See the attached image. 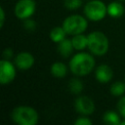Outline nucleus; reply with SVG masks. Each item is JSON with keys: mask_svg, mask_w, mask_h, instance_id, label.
I'll use <instances>...</instances> for the list:
<instances>
[{"mask_svg": "<svg viewBox=\"0 0 125 125\" xmlns=\"http://www.w3.org/2000/svg\"><path fill=\"white\" fill-rule=\"evenodd\" d=\"M51 74L57 78H62L67 73L66 65L62 62H56L51 65Z\"/></svg>", "mask_w": 125, "mask_h": 125, "instance_id": "ddd939ff", "label": "nucleus"}, {"mask_svg": "<svg viewBox=\"0 0 125 125\" xmlns=\"http://www.w3.org/2000/svg\"><path fill=\"white\" fill-rule=\"evenodd\" d=\"M121 1H123V0H121Z\"/></svg>", "mask_w": 125, "mask_h": 125, "instance_id": "a878e982", "label": "nucleus"}, {"mask_svg": "<svg viewBox=\"0 0 125 125\" xmlns=\"http://www.w3.org/2000/svg\"><path fill=\"white\" fill-rule=\"evenodd\" d=\"M14 63L21 70H27L34 64V57L28 52H21L16 58Z\"/></svg>", "mask_w": 125, "mask_h": 125, "instance_id": "1a4fd4ad", "label": "nucleus"}, {"mask_svg": "<svg viewBox=\"0 0 125 125\" xmlns=\"http://www.w3.org/2000/svg\"><path fill=\"white\" fill-rule=\"evenodd\" d=\"M71 41L75 50H84L86 47H88V36L84 35L83 33L73 35Z\"/></svg>", "mask_w": 125, "mask_h": 125, "instance_id": "4468645a", "label": "nucleus"}, {"mask_svg": "<svg viewBox=\"0 0 125 125\" xmlns=\"http://www.w3.org/2000/svg\"><path fill=\"white\" fill-rule=\"evenodd\" d=\"M34 0H19L15 6V15L20 20L29 19L35 12Z\"/></svg>", "mask_w": 125, "mask_h": 125, "instance_id": "423d86ee", "label": "nucleus"}, {"mask_svg": "<svg viewBox=\"0 0 125 125\" xmlns=\"http://www.w3.org/2000/svg\"><path fill=\"white\" fill-rule=\"evenodd\" d=\"M81 5V0H64V7L67 10H77Z\"/></svg>", "mask_w": 125, "mask_h": 125, "instance_id": "6ab92c4d", "label": "nucleus"}, {"mask_svg": "<svg viewBox=\"0 0 125 125\" xmlns=\"http://www.w3.org/2000/svg\"><path fill=\"white\" fill-rule=\"evenodd\" d=\"M67 33L65 32L64 28L62 26H56L51 29L50 31V38L55 43H60L65 38V35Z\"/></svg>", "mask_w": 125, "mask_h": 125, "instance_id": "2eb2a0df", "label": "nucleus"}, {"mask_svg": "<svg viewBox=\"0 0 125 125\" xmlns=\"http://www.w3.org/2000/svg\"><path fill=\"white\" fill-rule=\"evenodd\" d=\"M68 89L72 94L78 95L83 90V83L78 78H72L68 82Z\"/></svg>", "mask_w": 125, "mask_h": 125, "instance_id": "f3484780", "label": "nucleus"}, {"mask_svg": "<svg viewBox=\"0 0 125 125\" xmlns=\"http://www.w3.org/2000/svg\"><path fill=\"white\" fill-rule=\"evenodd\" d=\"M116 107H117V111H118V113L120 114V116L123 117V118H125V96L122 97V98L117 102Z\"/></svg>", "mask_w": 125, "mask_h": 125, "instance_id": "aec40b11", "label": "nucleus"}, {"mask_svg": "<svg viewBox=\"0 0 125 125\" xmlns=\"http://www.w3.org/2000/svg\"><path fill=\"white\" fill-rule=\"evenodd\" d=\"M12 56H13V50L10 49V48H6V49L4 50V52H3V57H4V59L9 60Z\"/></svg>", "mask_w": 125, "mask_h": 125, "instance_id": "b1692460", "label": "nucleus"}, {"mask_svg": "<svg viewBox=\"0 0 125 125\" xmlns=\"http://www.w3.org/2000/svg\"><path fill=\"white\" fill-rule=\"evenodd\" d=\"M5 19H6V17H5V11H4L3 7H1L0 8V27L1 28L3 27V25L5 23Z\"/></svg>", "mask_w": 125, "mask_h": 125, "instance_id": "5701e85b", "label": "nucleus"}, {"mask_svg": "<svg viewBox=\"0 0 125 125\" xmlns=\"http://www.w3.org/2000/svg\"><path fill=\"white\" fill-rule=\"evenodd\" d=\"M62 27L64 28L67 34L73 36L76 34L83 33L88 27V21L83 16L71 15L63 21Z\"/></svg>", "mask_w": 125, "mask_h": 125, "instance_id": "39448f33", "label": "nucleus"}, {"mask_svg": "<svg viewBox=\"0 0 125 125\" xmlns=\"http://www.w3.org/2000/svg\"><path fill=\"white\" fill-rule=\"evenodd\" d=\"M84 15L93 21H99L107 15V6L100 0H90L84 6Z\"/></svg>", "mask_w": 125, "mask_h": 125, "instance_id": "20e7f679", "label": "nucleus"}, {"mask_svg": "<svg viewBox=\"0 0 125 125\" xmlns=\"http://www.w3.org/2000/svg\"><path fill=\"white\" fill-rule=\"evenodd\" d=\"M74 125H92V120L86 116H80L74 121Z\"/></svg>", "mask_w": 125, "mask_h": 125, "instance_id": "412c9836", "label": "nucleus"}, {"mask_svg": "<svg viewBox=\"0 0 125 125\" xmlns=\"http://www.w3.org/2000/svg\"><path fill=\"white\" fill-rule=\"evenodd\" d=\"M103 120L104 123L110 124V125H119L121 123L120 114L115 111H112V110L105 111L103 116Z\"/></svg>", "mask_w": 125, "mask_h": 125, "instance_id": "dca6fc26", "label": "nucleus"}, {"mask_svg": "<svg viewBox=\"0 0 125 125\" xmlns=\"http://www.w3.org/2000/svg\"><path fill=\"white\" fill-rule=\"evenodd\" d=\"M58 51L60 53V55L63 58H67L71 55L74 47L72 45V41L71 39H66L64 38L62 41H61L60 43H58Z\"/></svg>", "mask_w": 125, "mask_h": 125, "instance_id": "f8f14e48", "label": "nucleus"}, {"mask_svg": "<svg viewBox=\"0 0 125 125\" xmlns=\"http://www.w3.org/2000/svg\"><path fill=\"white\" fill-rule=\"evenodd\" d=\"M120 125H125V118H124V120H122V121H121Z\"/></svg>", "mask_w": 125, "mask_h": 125, "instance_id": "393cba45", "label": "nucleus"}, {"mask_svg": "<svg viewBox=\"0 0 125 125\" xmlns=\"http://www.w3.org/2000/svg\"><path fill=\"white\" fill-rule=\"evenodd\" d=\"M16 64L12 63L9 60L4 59L0 62V83L9 84L16 77Z\"/></svg>", "mask_w": 125, "mask_h": 125, "instance_id": "0eeeda50", "label": "nucleus"}, {"mask_svg": "<svg viewBox=\"0 0 125 125\" xmlns=\"http://www.w3.org/2000/svg\"><path fill=\"white\" fill-rule=\"evenodd\" d=\"M74 106L77 112L82 115H89L95 111L94 101L87 96H80L75 100Z\"/></svg>", "mask_w": 125, "mask_h": 125, "instance_id": "6e6552de", "label": "nucleus"}, {"mask_svg": "<svg viewBox=\"0 0 125 125\" xmlns=\"http://www.w3.org/2000/svg\"><path fill=\"white\" fill-rule=\"evenodd\" d=\"M124 12H125L124 6L118 1H113L107 5V14L111 18H114V19L120 18L123 16Z\"/></svg>", "mask_w": 125, "mask_h": 125, "instance_id": "9b49d317", "label": "nucleus"}, {"mask_svg": "<svg viewBox=\"0 0 125 125\" xmlns=\"http://www.w3.org/2000/svg\"><path fill=\"white\" fill-rule=\"evenodd\" d=\"M24 21H25L24 23H23L24 28L27 29L28 31H33V30L35 29V27H36L35 21H34L33 20H30V18H29V19H26V20H24Z\"/></svg>", "mask_w": 125, "mask_h": 125, "instance_id": "4be33fe9", "label": "nucleus"}, {"mask_svg": "<svg viewBox=\"0 0 125 125\" xmlns=\"http://www.w3.org/2000/svg\"><path fill=\"white\" fill-rule=\"evenodd\" d=\"M95 66V59L88 53H78L74 55L69 62V68L71 72L77 76H84L89 74Z\"/></svg>", "mask_w": 125, "mask_h": 125, "instance_id": "f257e3e1", "label": "nucleus"}, {"mask_svg": "<svg viewBox=\"0 0 125 125\" xmlns=\"http://www.w3.org/2000/svg\"><path fill=\"white\" fill-rule=\"evenodd\" d=\"M88 36V49L93 55L104 56L108 51L109 42L105 34L101 31H93Z\"/></svg>", "mask_w": 125, "mask_h": 125, "instance_id": "7ed1b4c3", "label": "nucleus"}, {"mask_svg": "<svg viewBox=\"0 0 125 125\" xmlns=\"http://www.w3.org/2000/svg\"><path fill=\"white\" fill-rule=\"evenodd\" d=\"M12 119L19 125H35L39 120V114L31 106L20 105L13 109Z\"/></svg>", "mask_w": 125, "mask_h": 125, "instance_id": "f03ea898", "label": "nucleus"}, {"mask_svg": "<svg viewBox=\"0 0 125 125\" xmlns=\"http://www.w3.org/2000/svg\"><path fill=\"white\" fill-rule=\"evenodd\" d=\"M96 79L100 83H107L112 79L113 71L111 67L107 64H101L95 70Z\"/></svg>", "mask_w": 125, "mask_h": 125, "instance_id": "9d476101", "label": "nucleus"}, {"mask_svg": "<svg viewBox=\"0 0 125 125\" xmlns=\"http://www.w3.org/2000/svg\"><path fill=\"white\" fill-rule=\"evenodd\" d=\"M109 91L112 96L120 97L125 93V83L122 81H116L110 86Z\"/></svg>", "mask_w": 125, "mask_h": 125, "instance_id": "a211bd4d", "label": "nucleus"}]
</instances>
